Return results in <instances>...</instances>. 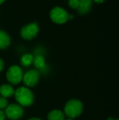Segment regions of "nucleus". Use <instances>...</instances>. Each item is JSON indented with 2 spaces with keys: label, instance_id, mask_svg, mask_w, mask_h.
<instances>
[{
  "label": "nucleus",
  "instance_id": "1",
  "mask_svg": "<svg viewBox=\"0 0 119 120\" xmlns=\"http://www.w3.org/2000/svg\"><path fill=\"white\" fill-rule=\"evenodd\" d=\"M15 98L21 106L29 107L34 102V96L29 88L26 87H21L15 91Z\"/></svg>",
  "mask_w": 119,
  "mask_h": 120
},
{
  "label": "nucleus",
  "instance_id": "2",
  "mask_svg": "<svg viewBox=\"0 0 119 120\" xmlns=\"http://www.w3.org/2000/svg\"><path fill=\"white\" fill-rule=\"evenodd\" d=\"M83 111V104L78 99H71L65 105V115H67L69 119H73L78 117Z\"/></svg>",
  "mask_w": 119,
  "mask_h": 120
},
{
  "label": "nucleus",
  "instance_id": "3",
  "mask_svg": "<svg viewBox=\"0 0 119 120\" xmlns=\"http://www.w3.org/2000/svg\"><path fill=\"white\" fill-rule=\"evenodd\" d=\"M7 79L10 83L17 85L21 82L23 79V71L18 65H11L7 71Z\"/></svg>",
  "mask_w": 119,
  "mask_h": 120
},
{
  "label": "nucleus",
  "instance_id": "4",
  "mask_svg": "<svg viewBox=\"0 0 119 120\" xmlns=\"http://www.w3.org/2000/svg\"><path fill=\"white\" fill-rule=\"evenodd\" d=\"M69 14L64 8L60 7H55L50 11V18L54 23L58 25L65 24L68 21Z\"/></svg>",
  "mask_w": 119,
  "mask_h": 120
},
{
  "label": "nucleus",
  "instance_id": "5",
  "mask_svg": "<svg viewBox=\"0 0 119 120\" xmlns=\"http://www.w3.org/2000/svg\"><path fill=\"white\" fill-rule=\"evenodd\" d=\"M4 113L6 118H8L11 120H18L24 115V109L20 105L11 104L7 106Z\"/></svg>",
  "mask_w": 119,
  "mask_h": 120
},
{
  "label": "nucleus",
  "instance_id": "6",
  "mask_svg": "<svg viewBox=\"0 0 119 120\" xmlns=\"http://www.w3.org/2000/svg\"><path fill=\"white\" fill-rule=\"evenodd\" d=\"M39 32V27L36 22L29 23L21 28V35L24 39L25 40H32L37 36Z\"/></svg>",
  "mask_w": 119,
  "mask_h": 120
},
{
  "label": "nucleus",
  "instance_id": "7",
  "mask_svg": "<svg viewBox=\"0 0 119 120\" xmlns=\"http://www.w3.org/2000/svg\"><path fill=\"white\" fill-rule=\"evenodd\" d=\"M40 79V73L38 70H30L23 74V82L26 87H33L38 84Z\"/></svg>",
  "mask_w": 119,
  "mask_h": 120
},
{
  "label": "nucleus",
  "instance_id": "8",
  "mask_svg": "<svg viewBox=\"0 0 119 120\" xmlns=\"http://www.w3.org/2000/svg\"><path fill=\"white\" fill-rule=\"evenodd\" d=\"M92 0H79V4L77 8L78 12L81 15L88 13L91 9Z\"/></svg>",
  "mask_w": 119,
  "mask_h": 120
},
{
  "label": "nucleus",
  "instance_id": "9",
  "mask_svg": "<svg viewBox=\"0 0 119 120\" xmlns=\"http://www.w3.org/2000/svg\"><path fill=\"white\" fill-rule=\"evenodd\" d=\"M15 89L11 84H3L0 87V95L4 98L11 97L14 95Z\"/></svg>",
  "mask_w": 119,
  "mask_h": 120
},
{
  "label": "nucleus",
  "instance_id": "10",
  "mask_svg": "<svg viewBox=\"0 0 119 120\" xmlns=\"http://www.w3.org/2000/svg\"><path fill=\"white\" fill-rule=\"evenodd\" d=\"M11 43V38L9 34L4 30H0V49L8 48Z\"/></svg>",
  "mask_w": 119,
  "mask_h": 120
},
{
  "label": "nucleus",
  "instance_id": "11",
  "mask_svg": "<svg viewBox=\"0 0 119 120\" xmlns=\"http://www.w3.org/2000/svg\"><path fill=\"white\" fill-rule=\"evenodd\" d=\"M48 120H65V115L64 112L60 109H53L50 111L47 114Z\"/></svg>",
  "mask_w": 119,
  "mask_h": 120
},
{
  "label": "nucleus",
  "instance_id": "12",
  "mask_svg": "<svg viewBox=\"0 0 119 120\" xmlns=\"http://www.w3.org/2000/svg\"><path fill=\"white\" fill-rule=\"evenodd\" d=\"M33 64L34 65V66L36 67V69H38V70L43 69L45 67V65H46L44 57L41 55H38L35 57H33Z\"/></svg>",
  "mask_w": 119,
  "mask_h": 120
},
{
  "label": "nucleus",
  "instance_id": "13",
  "mask_svg": "<svg viewBox=\"0 0 119 120\" xmlns=\"http://www.w3.org/2000/svg\"><path fill=\"white\" fill-rule=\"evenodd\" d=\"M33 55L29 53L23 55L21 59V65H24V66H29V65H31L33 64Z\"/></svg>",
  "mask_w": 119,
  "mask_h": 120
},
{
  "label": "nucleus",
  "instance_id": "14",
  "mask_svg": "<svg viewBox=\"0 0 119 120\" xmlns=\"http://www.w3.org/2000/svg\"><path fill=\"white\" fill-rule=\"evenodd\" d=\"M7 105H8V101H7V98L0 96V109H1V110L5 109Z\"/></svg>",
  "mask_w": 119,
  "mask_h": 120
},
{
  "label": "nucleus",
  "instance_id": "15",
  "mask_svg": "<svg viewBox=\"0 0 119 120\" xmlns=\"http://www.w3.org/2000/svg\"><path fill=\"white\" fill-rule=\"evenodd\" d=\"M79 4V0H69V5L71 8L77 9Z\"/></svg>",
  "mask_w": 119,
  "mask_h": 120
},
{
  "label": "nucleus",
  "instance_id": "16",
  "mask_svg": "<svg viewBox=\"0 0 119 120\" xmlns=\"http://www.w3.org/2000/svg\"><path fill=\"white\" fill-rule=\"evenodd\" d=\"M5 119H6V115H5L4 111L0 109V120H5Z\"/></svg>",
  "mask_w": 119,
  "mask_h": 120
},
{
  "label": "nucleus",
  "instance_id": "17",
  "mask_svg": "<svg viewBox=\"0 0 119 120\" xmlns=\"http://www.w3.org/2000/svg\"><path fill=\"white\" fill-rule=\"evenodd\" d=\"M3 68H4V62L2 59H0V72L3 70Z\"/></svg>",
  "mask_w": 119,
  "mask_h": 120
},
{
  "label": "nucleus",
  "instance_id": "18",
  "mask_svg": "<svg viewBox=\"0 0 119 120\" xmlns=\"http://www.w3.org/2000/svg\"><path fill=\"white\" fill-rule=\"evenodd\" d=\"M93 1L96 3H104L105 0H93Z\"/></svg>",
  "mask_w": 119,
  "mask_h": 120
},
{
  "label": "nucleus",
  "instance_id": "19",
  "mask_svg": "<svg viewBox=\"0 0 119 120\" xmlns=\"http://www.w3.org/2000/svg\"><path fill=\"white\" fill-rule=\"evenodd\" d=\"M73 15H69V16H68V21L69 20H73Z\"/></svg>",
  "mask_w": 119,
  "mask_h": 120
},
{
  "label": "nucleus",
  "instance_id": "20",
  "mask_svg": "<svg viewBox=\"0 0 119 120\" xmlns=\"http://www.w3.org/2000/svg\"><path fill=\"white\" fill-rule=\"evenodd\" d=\"M28 120H42L41 119H38V118H31V119H28Z\"/></svg>",
  "mask_w": 119,
  "mask_h": 120
},
{
  "label": "nucleus",
  "instance_id": "21",
  "mask_svg": "<svg viewBox=\"0 0 119 120\" xmlns=\"http://www.w3.org/2000/svg\"><path fill=\"white\" fill-rule=\"evenodd\" d=\"M4 2H5V0H0V5L3 4V3H4Z\"/></svg>",
  "mask_w": 119,
  "mask_h": 120
},
{
  "label": "nucleus",
  "instance_id": "22",
  "mask_svg": "<svg viewBox=\"0 0 119 120\" xmlns=\"http://www.w3.org/2000/svg\"><path fill=\"white\" fill-rule=\"evenodd\" d=\"M108 120H114V119H113V118H108Z\"/></svg>",
  "mask_w": 119,
  "mask_h": 120
},
{
  "label": "nucleus",
  "instance_id": "23",
  "mask_svg": "<svg viewBox=\"0 0 119 120\" xmlns=\"http://www.w3.org/2000/svg\"><path fill=\"white\" fill-rule=\"evenodd\" d=\"M66 120H74L73 119H66Z\"/></svg>",
  "mask_w": 119,
  "mask_h": 120
},
{
  "label": "nucleus",
  "instance_id": "24",
  "mask_svg": "<svg viewBox=\"0 0 119 120\" xmlns=\"http://www.w3.org/2000/svg\"><path fill=\"white\" fill-rule=\"evenodd\" d=\"M114 120H118V119H114Z\"/></svg>",
  "mask_w": 119,
  "mask_h": 120
}]
</instances>
